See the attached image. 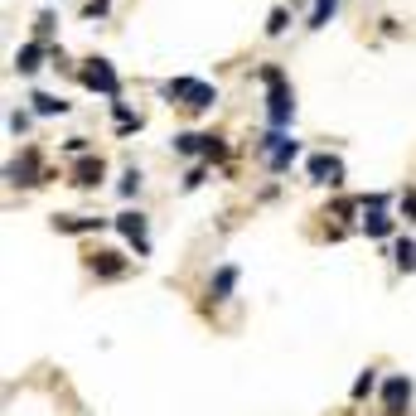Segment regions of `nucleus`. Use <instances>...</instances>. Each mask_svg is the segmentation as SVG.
I'll use <instances>...</instances> for the list:
<instances>
[{
    "label": "nucleus",
    "mask_w": 416,
    "mask_h": 416,
    "mask_svg": "<svg viewBox=\"0 0 416 416\" xmlns=\"http://www.w3.org/2000/svg\"><path fill=\"white\" fill-rule=\"evenodd\" d=\"M262 83L271 88V97H266V116H271V126H286V121H291V111H296V97H291L286 78H281L276 68H262Z\"/></svg>",
    "instance_id": "nucleus-2"
},
{
    "label": "nucleus",
    "mask_w": 416,
    "mask_h": 416,
    "mask_svg": "<svg viewBox=\"0 0 416 416\" xmlns=\"http://www.w3.org/2000/svg\"><path fill=\"white\" fill-rule=\"evenodd\" d=\"M407 397H412V383H407V378H392V383H387V412L397 416Z\"/></svg>",
    "instance_id": "nucleus-8"
},
{
    "label": "nucleus",
    "mask_w": 416,
    "mask_h": 416,
    "mask_svg": "<svg viewBox=\"0 0 416 416\" xmlns=\"http://www.w3.org/2000/svg\"><path fill=\"white\" fill-rule=\"evenodd\" d=\"M310 175L319 179V184H339V179H344V165H339L334 155H314V160H310Z\"/></svg>",
    "instance_id": "nucleus-4"
},
{
    "label": "nucleus",
    "mask_w": 416,
    "mask_h": 416,
    "mask_svg": "<svg viewBox=\"0 0 416 416\" xmlns=\"http://www.w3.org/2000/svg\"><path fill=\"white\" fill-rule=\"evenodd\" d=\"M136 189H141V175H136V170H126V179H121V194H136Z\"/></svg>",
    "instance_id": "nucleus-17"
},
{
    "label": "nucleus",
    "mask_w": 416,
    "mask_h": 416,
    "mask_svg": "<svg viewBox=\"0 0 416 416\" xmlns=\"http://www.w3.org/2000/svg\"><path fill=\"white\" fill-rule=\"evenodd\" d=\"M29 102H34V111H39V116H54V111H68V102H58V97H49V93H34Z\"/></svg>",
    "instance_id": "nucleus-11"
},
{
    "label": "nucleus",
    "mask_w": 416,
    "mask_h": 416,
    "mask_svg": "<svg viewBox=\"0 0 416 416\" xmlns=\"http://www.w3.org/2000/svg\"><path fill=\"white\" fill-rule=\"evenodd\" d=\"M93 271H97V276H121V262H116V252H97V257H93Z\"/></svg>",
    "instance_id": "nucleus-9"
},
{
    "label": "nucleus",
    "mask_w": 416,
    "mask_h": 416,
    "mask_svg": "<svg viewBox=\"0 0 416 416\" xmlns=\"http://www.w3.org/2000/svg\"><path fill=\"white\" fill-rule=\"evenodd\" d=\"M397 266H407V271L416 266V247L412 242H397Z\"/></svg>",
    "instance_id": "nucleus-15"
},
{
    "label": "nucleus",
    "mask_w": 416,
    "mask_h": 416,
    "mask_svg": "<svg viewBox=\"0 0 416 416\" xmlns=\"http://www.w3.org/2000/svg\"><path fill=\"white\" fill-rule=\"evenodd\" d=\"M34 175H39V155H34V150H24V160H15V165H10V179H15V184H39Z\"/></svg>",
    "instance_id": "nucleus-5"
},
{
    "label": "nucleus",
    "mask_w": 416,
    "mask_h": 416,
    "mask_svg": "<svg viewBox=\"0 0 416 416\" xmlns=\"http://www.w3.org/2000/svg\"><path fill=\"white\" fill-rule=\"evenodd\" d=\"M232 281H237V271H232V266H223V271H218V281H213V291H218V301H223V296L232 291Z\"/></svg>",
    "instance_id": "nucleus-13"
},
{
    "label": "nucleus",
    "mask_w": 416,
    "mask_h": 416,
    "mask_svg": "<svg viewBox=\"0 0 416 416\" xmlns=\"http://www.w3.org/2000/svg\"><path fill=\"white\" fill-rule=\"evenodd\" d=\"M116 227L136 242V252H145V218H141V213H121V218H116Z\"/></svg>",
    "instance_id": "nucleus-6"
},
{
    "label": "nucleus",
    "mask_w": 416,
    "mask_h": 416,
    "mask_svg": "<svg viewBox=\"0 0 416 416\" xmlns=\"http://www.w3.org/2000/svg\"><path fill=\"white\" fill-rule=\"evenodd\" d=\"M102 160H83V165H73V184L78 189H93V184H102Z\"/></svg>",
    "instance_id": "nucleus-7"
},
{
    "label": "nucleus",
    "mask_w": 416,
    "mask_h": 416,
    "mask_svg": "<svg viewBox=\"0 0 416 416\" xmlns=\"http://www.w3.org/2000/svg\"><path fill=\"white\" fill-rule=\"evenodd\" d=\"M83 15H88V19H97V15H106V0H88V5H83Z\"/></svg>",
    "instance_id": "nucleus-18"
},
{
    "label": "nucleus",
    "mask_w": 416,
    "mask_h": 416,
    "mask_svg": "<svg viewBox=\"0 0 416 416\" xmlns=\"http://www.w3.org/2000/svg\"><path fill=\"white\" fill-rule=\"evenodd\" d=\"M165 97L179 106H189V111H204V106L218 102V93L208 88V83H199V78H175V83H165Z\"/></svg>",
    "instance_id": "nucleus-1"
},
{
    "label": "nucleus",
    "mask_w": 416,
    "mask_h": 416,
    "mask_svg": "<svg viewBox=\"0 0 416 416\" xmlns=\"http://www.w3.org/2000/svg\"><path fill=\"white\" fill-rule=\"evenodd\" d=\"M15 68H19V73H34V68H39V44H24V49L15 54Z\"/></svg>",
    "instance_id": "nucleus-10"
},
{
    "label": "nucleus",
    "mask_w": 416,
    "mask_h": 416,
    "mask_svg": "<svg viewBox=\"0 0 416 416\" xmlns=\"http://www.w3.org/2000/svg\"><path fill=\"white\" fill-rule=\"evenodd\" d=\"M368 232H373V237H387L392 223H387V218H368Z\"/></svg>",
    "instance_id": "nucleus-16"
},
{
    "label": "nucleus",
    "mask_w": 416,
    "mask_h": 416,
    "mask_svg": "<svg viewBox=\"0 0 416 416\" xmlns=\"http://www.w3.org/2000/svg\"><path fill=\"white\" fill-rule=\"evenodd\" d=\"M286 19H291V15L276 5V10H271V19H266V34H286Z\"/></svg>",
    "instance_id": "nucleus-14"
},
{
    "label": "nucleus",
    "mask_w": 416,
    "mask_h": 416,
    "mask_svg": "<svg viewBox=\"0 0 416 416\" xmlns=\"http://www.w3.org/2000/svg\"><path fill=\"white\" fill-rule=\"evenodd\" d=\"M83 83H88V88H97V93H106L111 102L121 97V83H116V73H111V63H106V58H88V68H83Z\"/></svg>",
    "instance_id": "nucleus-3"
},
{
    "label": "nucleus",
    "mask_w": 416,
    "mask_h": 416,
    "mask_svg": "<svg viewBox=\"0 0 416 416\" xmlns=\"http://www.w3.org/2000/svg\"><path fill=\"white\" fill-rule=\"evenodd\" d=\"M334 5H339V0H319V5H314V15H310V29H324V19L334 15Z\"/></svg>",
    "instance_id": "nucleus-12"
}]
</instances>
